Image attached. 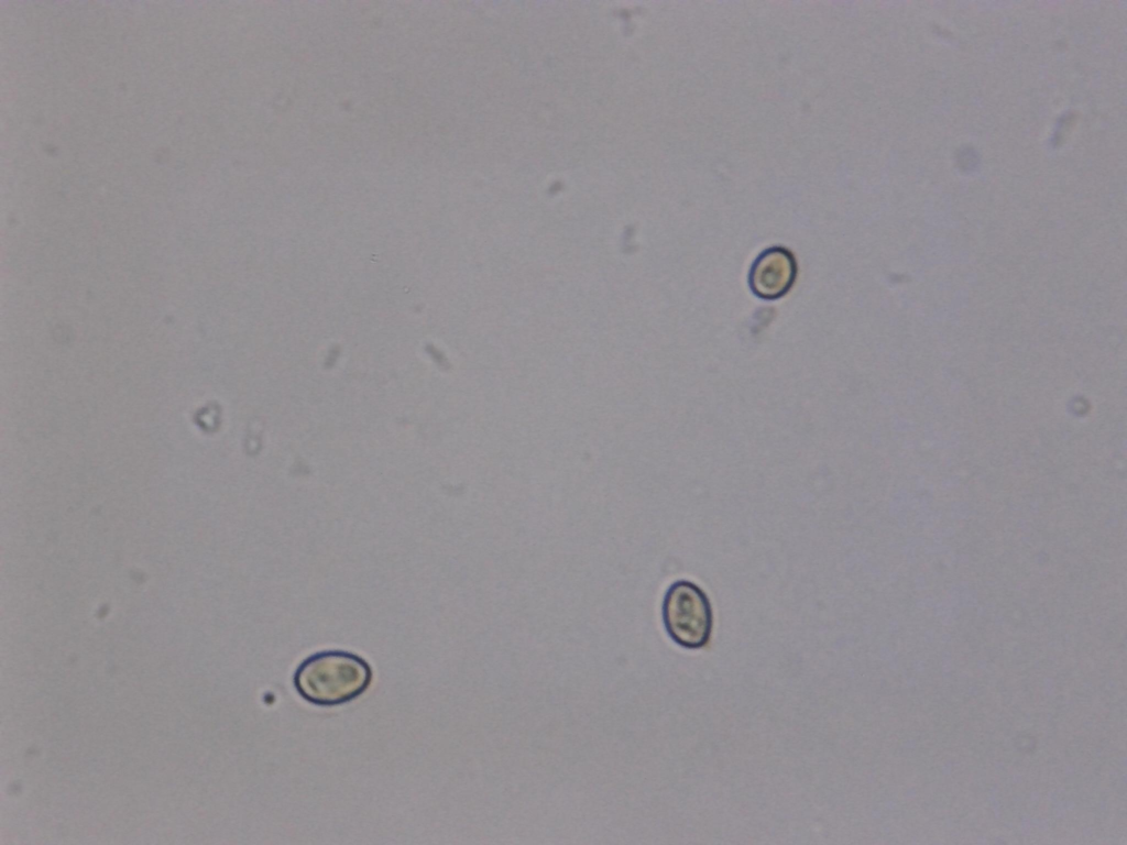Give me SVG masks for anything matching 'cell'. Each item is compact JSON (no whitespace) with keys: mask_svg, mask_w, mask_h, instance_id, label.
<instances>
[{"mask_svg":"<svg viewBox=\"0 0 1127 845\" xmlns=\"http://www.w3.org/2000/svg\"><path fill=\"white\" fill-rule=\"evenodd\" d=\"M374 677L361 656L341 649L320 650L306 657L293 673L296 693L316 706L347 704L368 691Z\"/></svg>","mask_w":1127,"mask_h":845,"instance_id":"cell-1","label":"cell"},{"mask_svg":"<svg viewBox=\"0 0 1127 845\" xmlns=\"http://www.w3.org/2000/svg\"><path fill=\"white\" fill-rule=\"evenodd\" d=\"M660 617L668 638L678 647L697 651L712 639L714 614L707 591L690 579L672 581L664 592Z\"/></svg>","mask_w":1127,"mask_h":845,"instance_id":"cell-2","label":"cell"},{"mask_svg":"<svg viewBox=\"0 0 1127 845\" xmlns=\"http://www.w3.org/2000/svg\"><path fill=\"white\" fill-rule=\"evenodd\" d=\"M797 276L798 264L794 253L784 245H772L753 261L748 285L757 298L776 300L790 292Z\"/></svg>","mask_w":1127,"mask_h":845,"instance_id":"cell-3","label":"cell"}]
</instances>
